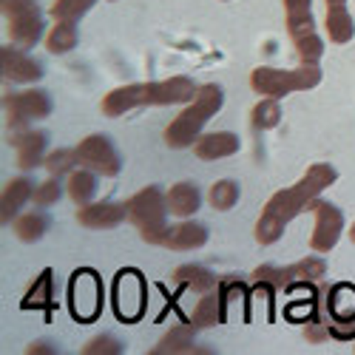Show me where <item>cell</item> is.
Returning a JSON list of instances; mask_svg holds the SVG:
<instances>
[{
  "instance_id": "34",
  "label": "cell",
  "mask_w": 355,
  "mask_h": 355,
  "mask_svg": "<svg viewBox=\"0 0 355 355\" xmlns=\"http://www.w3.org/2000/svg\"><path fill=\"white\" fill-rule=\"evenodd\" d=\"M330 336L347 341V338H355V318H338L330 324Z\"/></svg>"
},
{
  "instance_id": "22",
  "label": "cell",
  "mask_w": 355,
  "mask_h": 355,
  "mask_svg": "<svg viewBox=\"0 0 355 355\" xmlns=\"http://www.w3.org/2000/svg\"><path fill=\"white\" fill-rule=\"evenodd\" d=\"M32 193H35V191H32V185H28L26 180L9 182L6 191H3V219H12V216L23 208V202L32 196Z\"/></svg>"
},
{
  "instance_id": "11",
  "label": "cell",
  "mask_w": 355,
  "mask_h": 355,
  "mask_svg": "<svg viewBox=\"0 0 355 355\" xmlns=\"http://www.w3.org/2000/svg\"><path fill=\"white\" fill-rule=\"evenodd\" d=\"M193 85L185 77H171L168 83H154L145 85V100L154 105H165V103H182V100H193Z\"/></svg>"
},
{
  "instance_id": "2",
  "label": "cell",
  "mask_w": 355,
  "mask_h": 355,
  "mask_svg": "<svg viewBox=\"0 0 355 355\" xmlns=\"http://www.w3.org/2000/svg\"><path fill=\"white\" fill-rule=\"evenodd\" d=\"M219 105H222V92H219L216 85H205V88H199L196 97L191 100V105H188V108L168 125V131H165L168 145H173V148H185V145L196 142V137H199L205 120H211V116L219 111Z\"/></svg>"
},
{
  "instance_id": "24",
  "label": "cell",
  "mask_w": 355,
  "mask_h": 355,
  "mask_svg": "<svg viewBox=\"0 0 355 355\" xmlns=\"http://www.w3.org/2000/svg\"><path fill=\"white\" fill-rule=\"evenodd\" d=\"M74 43H77V32H74V23H69V20H60V23H57V26L51 28L49 40H46L49 51H57V54H63V51L74 49Z\"/></svg>"
},
{
  "instance_id": "6",
  "label": "cell",
  "mask_w": 355,
  "mask_h": 355,
  "mask_svg": "<svg viewBox=\"0 0 355 355\" xmlns=\"http://www.w3.org/2000/svg\"><path fill=\"white\" fill-rule=\"evenodd\" d=\"M114 313L123 321H137L145 313V279L137 270H123L114 279Z\"/></svg>"
},
{
  "instance_id": "16",
  "label": "cell",
  "mask_w": 355,
  "mask_h": 355,
  "mask_svg": "<svg viewBox=\"0 0 355 355\" xmlns=\"http://www.w3.org/2000/svg\"><path fill=\"white\" fill-rule=\"evenodd\" d=\"M205 242H208V233H205L202 225H176L165 236V245L176 250H193V248H202Z\"/></svg>"
},
{
  "instance_id": "38",
  "label": "cell",
  "mask_w": 355,
  "mask_h": 355,
  "mask_svg": "<svg viewBox=\"0 0 355 355\" xmlns=\"http://www.w3.org/2000/svg\"><path fill=\"white\" fill-rule=\"evenodd\" d=\"M315 324V321H313ZM313 324H310V327H307V338H313V341H318V338H324V336H327V330H318V327H313Z\"/></svg>"
},
{
  "instance_id": "14",
  "label": "cell",
  "mask_w": 355,
  "mask_h": 355,
  "mask_svg": "<svg viewBox=\"0 0 355 355\" xmlns=\"http://www.w3.org/2000/svg\"><path fill=\"white\" fill-rule=\"evenodd\" d=\"M125 211H128V208H120V205L103 202V205H88V208H83L77 216H80V222H83L85 227H114L116 222L125 216Z\"/></svg>"
},
{
  "instance_id": "10",
  "label": "cell",
  "mask_w": 355,
  "mask_h": 355,
  "mask_svg": "<svg viewBox=\"0 0 355 355\" xmlns=\"http://www.w3.org/2000/svg\"><path fill=\"white\" fill-rule=\"evenodd\" d=\"M6 108H9V116H12V125H17L26 116H46L51 111L49 105V97L43 92H26V94H12L6 100Z\"/></svg>"
},
{
  "instance_id": "8",
  "label": "cell",
  "mask_w": 355,
  "mask_h": 355,
  "mask_svg": "<svg viewBox=\"0 0 355 355\" xmlns=\"http://www.w3.org/2000/svg\"><path fill=\"white\" fill-rule=\"evenodd\" d=\"M310 208L315 211V230H313V250L315 253H327L336 248L338 236H341V227H344V219L341 214L327 202H310Z\"/></svg>"
},
{
  "instance_id": "1",
  "label": "cell",
  "mask_w": 355,
  "mask_h": 355,
  "mask_svg": "<svg viewBox=\"0 0 355 355\" xmlns=\"http://www.w3.org/2000/svg\"><path fill=\"white\" fill-rule=\"evenodd\" d=\"M333 180H336V171H333L330 165H315V168L307 171L304 182H299L295 188H290V191L273 196V199L268 202V208H264L261 219H259V227H256L259 242H264V245L273 242L276 236L284 230V225H287L295 214H299L304 205H310L313 196H315L324 185H330Z\"/></svg>"
},
{
  "instance_id": "28",
  "label": "cell",
  "mask_w": 355,
  "mask_h": 355,
  "mask_svg": "<svg viewBox=\"0 0 355 355\" xmlns=\"http://www.w3.org/2000/svg\"><path fill=\"white\" fill-rule=\"evenodd\" d=\"M208 199H211V205L216 211H227V208H233L236 205V199H239V185L236 182H216L214 188H211V193H208Z\"/></svg>"
},
{
  "instance_id": "27",
  "label": "cell",
  "mask_w": 355,
  "mask_h": 355,
  "mask_svg": "<svg viewBox=\"0 0 355 355\" xmlns=\"http://www.w3.org/2000/svg\"><path fill=\"white\" fill-rule=\"evenodd\" d=\"M92 6H94V0H57V3L51 6V15L57 20L74 23V20H80L88 9H92Z\"/></svg>"
},
{
  "instance_id": "29",
  "label": "cell",
  "mask_w": 355,
  "mask_h": 355,
  "mask_svg": "<svg viewBox=\"0 0 355 355\" xmlns=\"http://www.w3.org/2000/svg\"><path fill=\"white\" fill-rule=\"evenodd\" d=\"M49 302H51V273H43L37 284L26 293L23 307H46Z\"/></svg>"
},
{
  "instance_id": "33",
  "label": "cell",
  "mask_w": 355,
  "mask_h": 355,
  "mask_svg": "<svg viewBox=\"0 0 355 355\" xmlns=\"http://www.w3.org/2000/svg\"><path fill=\"white\" fill-rule=\"evenodd\" d=\"M74 162H80V157H77L74 151H54V154L46 159V168H49L51 173H63V171H69V165H74Z\"/></svg>"
},
{
  "instance_id": "39",
  "label": "cell",
  "mask_w": 355,
  "mask_h": 355,
  "mask_svg": "<svg viewBox=\"0 0 355 355\" xmlns=\"http://www.w3.org/2000/svg\"><path fill=\"white\" fill-rule=\"evenodd\" d=\"M327 3H330V6H333V3H344V0H327Z\"/></svg>"
},
{
  "instance_id": "36",
  "label": "cell",
  "mask_w": 355,
  "mask_h": 355,
  "mask_svg": "<svg viewBox=\"0 0 355 355\" xmlns=\"http://www.w3.org/2000/svg\"><path fill=\"white\" fill-rule=\"evenodd\" d=\"M57 199H60V185L57 182H46V185H40V191H35L37 205H49V202H57Z\"/></svg>"
},
{
  "instance_id": "25",
  "label": "cell",
  "mask_w": 355,
  "mask_h": 355,
  "mask_svg": "<svg viewBox=\"0 0 355 355\" xmlns=\"http://www.w3.org/2000/svg\"><path fill=\"white\" fill-rule=\"evenodd\" d=\"M43 145H46V137H43V134H26V137L17 142L20 168L37 165V162H40V154H43Z\"/></svg>"
},
{
  "instance_id": "21",
  "label": "cell",
  "mask_w": 355,
  "mask_h": 355,
  "mask_svg": "<svg viewBox=\"0 0 355 355\" xmlns=\"http://www.w3.org/2000/svg\"><path fill=\"white\" fill-rule=\"evenodd\" d=\"M327 307L333 313V318H355V287L352 284H338L330 290Z\"/></svg>"
},
{
  "instance_id": "18",
  "label": "cell",
  "mask_w": 355,
  "mask_h": 355,
  "mask_svg": "<svg viewBox=\"0 0 355 355\" xmlns=\"http://www.w3.org/2000/svg\"><path fill=\"white\" fill-rule=\"evenodd\" d=\"M142 103H148L145 100V85H128V88H120V92H111L103 103V111L114 116V114H123L128 108H137Z\"/></svg>"
},
{
  "instance_id": "3",
  "label": "cell",
  "mask_w": 355,
  "mask_h": 355,
  "mask_svg": "<svg viewBox=\"0 0 355 355\" xmlns=\"http://www.w3.org/2000/svg\"><path fill=\"white\" fill-rule=\"evenodd\" d=\"M165 205H168V196H162L157 188L139 191V193L125 205L128 214H131V219L142 227V233H145L148 242H162L157 233L168 236V230H165ZM162 245H165V242H162Z\"/></svg>"
},
{
  "instance_id": "9",
  "label": "cell",
  "mask_w": 355,
  "mask_h": 355,
  "mask_svg": "<svg viewBox=\"0 0 355 355\" xmlns=\"http://www.w3.org/2000/svg\"><path fill=\"white\" fill-rule=\"evenodd\" d=\"M77 157L83 165H88L97 173H105V176H116L120 173V159H116L114 148L105 137H88L80 142L77 148Z\"/></svg>"
},
{
  "instance_id": "12",
  "label": "cell",
  "mask_w": 355,
  "mask_h": 355,
  "mask_svg": "<svg viewBox=\"0 0 355 355\" xmlns=\"http://www.w3.org/2000/svg\"><path fill=\"white\" fill-rule=\"evenodd\" d=\"M239 151V139L227 131H216V134H205L199 142H196V154L202 159H222V157H230Z\"/></svg>"
},
{
  "instance_id": "17",
  "label": "cell",
  "mask_w": 355,
  "mask_h": 355,
  "mask_svg": "<svg viewBox=\"0 0 355 355\" xmlns=\"http://www.w3.org/2000/svg\"><path fill=\"white\" fill-rule=\"evenodd\" d=\"M199 208V191L191 182H180L168 191V211L176 216H191Z\"/></svg>"
},
{
  "instance_id": "5",
  "label": "cell",
  "mask_w": 355,
  "mask_h": 355,
  "mask_svg": "<svg viewBox=\"0 0 355 355\" xmlns=\"http://www.w3.org/2000/svg\"><path fill=\"white\" fill-rule=\"evenodd\" d=\"M69 307L74 318L94 321L103 310V282L94 270H77L69 282Z\"/></svg>"
},
{
  "instance_id": "15",
  "label": "cell",
  "mask_w": 355,
  "mask_h": 355,
  "mask_svg": "<svg viewBox=\"0 0 355 355\" xmlns=\"http://www.w3.org/2000/svg\"><path fill=\"white\" fill-rule=\"evenodd\" d=\"M3 74L9 80H37L40 77V66L35 60H28V57L17 49H3Z\"/></svg>"
},
{
  "instance_id": "20",
  "label": "cell",
  "mask_w": 355,
  "mask_h": 355,
  "mask_svg": "<svg viewBox=\"0 0 355 355\" xmlns=\"http://www.w3.org/2000/svg\"><path fill=\"white\" fill-rule=\"evenodd\" d=\"M327 35H330V40H336V43H347V40H352V35H355L352 17H349V12H347L341 3H333V6L327 9Z\"/></svg>"
},
{
  "instance_id": "30",
  "label": "cell",
  "mask_w": 355,
  "mask_h": 355,
  "mask_svg": "<svg viewBox=\"0 0 355 355\" xmlns=\"http://www.w3.org/2000/svg\"><path fill=\"white\" fill-rule=\"evenodd\" d=\"M15 230L20 239H37V236L46 230V216L43 214H26L15 222Z\"/></svg>"
},
{
  "instance_id": "31",
  "label": "cell",
  "mask_w": 355,
  "mask_h": 355,
  "mask_svg": "<svg viewBox=\"0 0 355 355\" xmlns=\"http://www.w3.org/2000/svg\"><path fill=\"white\" fill-rule=\"evenodd\" d=\"M295 49H299L302 63L315 66V63H318V57H321V51H324V43H321V37L313 32V35H304V37L295 40Z\"/></svg>"
},
{
  "instance_id": "23",
  "label": "cell",
  "mask_w": 355,
  "mask_h": 355,
  "mask_svg": "<svg viewBox=\"0 0 355 355\" xmlns=\"http://www.w3.org/2000/svg\"><path fill=\"white\" fill-rule=\"evenodd\" d=\"M94 191H97V180H94L92 171H74L69 176V193H71L74 202L85 205L88 199L94 196Z\"/></svg>"
},
{
  "instance_id": "40",
  "label": "cell",
  "mask_w": 355,
  "mask_h": 355,
  "mask_svg": "<svg viewBox=\"0 0 355 355\" xmlns=\"http://www.w3.org/2000/svg\"><path fill=\"white\" fill-rule=\"evenodd\" d=\"M349 236H352V242H355V225H352V230H349Z\"/></svg>"
},
{
  "instance_id": "19",
  "label": "cell",
  "mask_w": 355,
  "mask_h": 355,
  "mask_svg": "<svg viewBox=\"0 0 355 355\" xmlns=\"http://www.w3.org/2000/svg\"><path fill=\"white\" fill-rule=\"evenodd\" d=\"M225 318V307H222V295L211 293V295H202L193 315H191V324L193 327H214Z\"/></svg>"
},
{
  "instance_id": "32",
  "label": "cell",
  "mask_w": 355,
  "mask_h": 355,
  "mask_svg": "<svg viewBox=\"0 0 355 355\" xmlns=\"http://www.w3.org/2000/svg\"><path fill=\"white\" fill-rule=\"evenodd\" d=\"M176 279L196 287V290H202V293L214 290V276L208 270H202V268H182V270H176Z\"/></svg>"
},
{
  "instance_id": "35",
  "label": "cell",
  "mask_w": 355,
  "mask_h": 355,
  "mask_svg": "<svg viewBox=\"0 0 355 355\" xmlns=\"http://www.w3.org/2000/svg\"><path fill=\"white\" fill-rule=\"evenodd\" d=\"M188 341H191V338H188V330H173V333L159 344V349H168V352H171V349H188Z\"/></svg>"
},
{
  "instance_id": "7",
  "label": "cell",
  "mask_w": 355,
  "mask_h": 355,
  "mask_svg": "<svg viewBox=\"0 0 355 355\" xmlns=\"http://www.w3.org/2000/svg\"><path fill=\"white\" fill-rule=\"evenodd\" d=\"M3 12L9 15L12 40L32 49L40 37V12L32 0H3Z\"/></svg>"
},
{
  "instance_id": "26",
  "label": "cell",
  "mask_w": 355,
  "mask_h": 355,
  "mask_svg": "<svg viewBox=\"0 0 355 355\" xmlns=\"http://www.w3.org/2000/svg\"><path fill=\"white\" fill-rule=\"evenodd\" d=\"M279 120H282V108H279V100L276 97L261 100L253 108V125L256 128H273V125H279Z\"/></svg>"
},
{
  "instance_id": "13",
  "label": "cell",
  "mask_w": 355,
  "mask_h": 355,
  "mask_svg": "<svg viewBox=\"0 0 355 355\" xmlns=\"http://www.w3.org/2000/svg\"><path fill=\"white\" fill-rule=\"evenodd\" d=\"M284 12H287V28L290 35L299 40L304 35H313V6L310 0H284Z\"/></svg>"
},
{
  "instance_id": "37",
  "label": "cell",
  "mask_w": 355,
  "mask_h": 355,
  "mask_svg": "<svg viewBox=\"0 0 355 355\" xmlns=\"http://www.w3.org/2000/svg\"><path fill=\"white\" fill-rule=\"evenodd\" d=\"M123 347L116 341H108V338H100V341H92L88 344V352H120Z\"/></svg>"
},
{
  "instance_id": "4",
  "label": "cell",
  "mask_w": 355,
  "mask_h": 355,
  "mask_svg": "<svg viewBox=\"0 0 355 355\" xmlns=\"http://www.w3.org/2000/svg\"><path fill=\"white\" fill-rule=\"evenodd\" d=\"M318 83V69L304 66L299 71H276V69H256L250 77V85L264 97H282L295 88H313Z\"/></svg>"
}]
</instances>
